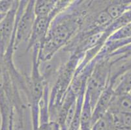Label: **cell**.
<instances>
[{
	"label": "cell",
	"mask_w": 131,
	"mask_h": 130,
	"mask_svg": "<svg viewBox=\"0 0 131 130\" xmlns=\"http://www.w3.org/2000/svg\"><path fill=\"white\" fill-rule=\"evenodd\" d=\"M6 14H0V22H1V21L3 20V19L5 17Z\"/></svg>",
	"instance_id": "ac0fdd59"
},
{
	"label": "cell",
	"mask_w": 131,
	"mask_h": 130,
	"mask_svg": "<svg viewBox=\"0 0 131 130\" xmlns=\"http://www.w3.org/2000/svg\"><path fill=\"white\" fill-rule=\"evenodd\" d=\"M0 130H9V126H5L2 125L0 126Z\"/></svg>",
	"instance_id": "e0dca14e"
},
{
	"label": "cell",
	"mask_w": 131,
	"mask_h": 130,
	"mask_svg": "<svg viewBox=\"0 0 131 130\" xmlns=\"http://www.w3.org/2000/svg\"><path fill=\"white\" fill-rule=\"evenodd\" d=\"M91 2L72 1L65 10L54 18L44 42L39 48V63L50 60L66 47L82 29Z\"/></svg>",
	"instance_id": "6da1fadb"
},
{
	"label": "cell",
	"mask_w": 131,
	"mask_h": 130,
	"mask_svg": "<svg viewBox=\"0 0 131 130\" xmlns=\"http://www.w3.org/2000/svg\"><path fill=\"white\" fill-rule=\"evenodd\" d=\"M94 68L89 77L86 85L85 96L89 100L93 110L102 93L110 83L112 62L109 57L96 59Z\"/></svg>",
	"instance_id": "277c9868"
},
{
	"label": "cell",
	"mask_w": 131,
	"mask_h": 130,
	"mask_svg": "<svg viewBox=\"0 0 131 130\" xmlns=\"http://www.w3.org/2000/svg\"><path fill=\"white\" fill-rule=\"evenodd\" d=\"M35 1H20L16 16V30L14 50L23 42H28L36 20L34 11Z\"/></svg>",
	"instance_id": "5b68a950"
},
{
	"label": "cell",
	"mask_w": 131,
	"mask_h": 130,
	"mask_svg": "<svg viewBox=\"0 0 131 130\" xmlns=\"http://www.w3.org/2000/svg\"><path fill=\"white\" fill-rule=\"evenodd\" d=\"M36 130H61L60 126L56 122L50 121L39 123Z\"/></svg>",
	"instance_id": "5bb4252c"
},
{
	"label": "cell",
	"mask_w": 131,
	"mask_h": 130,
	"mask_svg": "<svg viewBox=\"0 0 131 130\" xmlns=\"http://www.w3.org/2000/svg\"><path fill=\"white\" fill-rule=\"evenodd\" d=\"M114 86L109 83L106 89H105L99 98L98 101L95 104L93 110L92 124H94L98 120L101 119L108 112L110 107L112 99L114 96Z\"/></svg>",
	"instance_id": "ba28073f"
},
{
	"label": "cell",
	"mask_w": 131,
	"mask_h": 130,
	"mask_svg": "<svg viewBox=\"0 0 131 130\" xmlns=\"http://www.w3.org/2000/svg\"><path fill=\"white\" fill-rule=\"evenodd\" d=\"M20 1H15L11 10L0 22V55H5L13 38Z\"/></svg>",
	"instance_id": "8992f818"
},
{
	"label": "cell",
	"mask_w": 131,
	"mask_h": 130,
	"mask_svg": "<svg viewBox=\"0 0 131 130\" xmlns=\"http://www.w3.org/2000/svg\"><path fill=\"white\" fill-rule=\"evenodd\" d=\"M15 1L0 0V14H7L13 8Z\"/></svg>",
	"instance_id": "9a60e30c"
},
{
	"label": "cell",
	"mask_w": 131,
	"mask_h": 130,
	"mask_svg": "<svg viewBox=\"0 0 131 130\" xmlns=\"http://www.w3.org/2000/svg\"><path fill=\"white\" fill-rule=\"evenodd\" d=\"M113 20H115L123 14L131 9L130 2L114 1L108 3L104 8Z\"/></svg>",
	"instance_id": "30bf717a"
},
{
	"label": "cell",
	"mask_w": 131,
	"mask_h": 130,
	"mask_svg": "<svg viewBox=\"0 0 131 130\" xmlns=\"http://www.w3.org/2000/svg\"><path fill=\"white\" fill-rule=\"evenodd\" d=\"M115 94L129 93L131 90V70L124 74L115 82L114 87Z\"/></svg>",
	"instance_id": "7c38bea8"
},
{
	"label": "cell",
	"mask_w": 131,
	"mask_h": 130,
	"mask_svg": "<svg viewBox=\"0 0 131 130\" xmlns=\"http://www.w3.org/2000/svg\"><path fill=\"white\" fill-rule=\"evenodd\" d=\"M57 15L53 14L47 17H36L31 34L27 42L26 52H29L35 46L40 47L46 39L51 22Z\"/></svg>",
	"instance_id": "52a82bcc"
},
{
	"label": "cell",
	"mask_w": 131,
	"mask_h": 130,
	"mask_svg": "<svg viewBox=\"0 0 131 130\" xmlns=\"http://www.w3.org/2000/svg\"><path fill=\"white\" fill-rule=\"evenodd\" d=\"M93 108L89 100L84 95V100L82 106L80 116V130H91L92 124Z\"/></svg>",
	"instance_id": "8fae6325"
},
{
	"label": "cell",
	"mask_w": 131,
	"mask_h": 130,
	"mask_svg": "<svg viewBox=\"0 0 131 130\" xmlns=\"http://www.w3.org/2000/svg\"><path fill=\"white\" fill-rule=\"evenodd\" d=\"M108 112L112 114H131V94L130 93L114 94Z\"/></svg>",
	"instance_id": "9c48e42d"
},
{
	"label": "cell",
	"mask_w": 131,
	"mask_h": 130,
	"mask_svg": "<svg viewBox=\"0 0 131 130\" xmlns=\"http://www.w3.org/2000/svg\"><path fill=\"white\" fill-rule=\"evenodd\" d=\"M38 46L33 50V63L31 77L27 80V98L31 105L33 130H36L39 125V110L40 103L44 96L45 88L49 85L45 80L39 69L40 63L38 61Z\"/></svg>",
	"instance_id": "3957f363"
},
{
	"label": "cell",
	"mask_w": 131,
	"mask_h": 130,
	"mask_svg": "<svg viewBox=\"0 0 131 130\" xmlns=\"http://www.w3.org/2000/svg\"><path fill=\"white\" fill-rule=\"evenodd\" d=\"M84 56L72 53L69 59L62 64L49 94L50 120L56 122L67 92L73 80L75 72Z\"/></svg>",
	"instance_id": "7a4b0ae2"
},
{
	"label": "cell",
	"mask_w": 131,
	"mask_h": 130,
	"mask_svg": "<svg viewBox=\"0 0 131 130\" xmlns=\"http://www.w3.org/2000/svg\"><path fill=\"white\" fill-rule=\"evenodd\" d=\"M14 118H11L9 124V130H14Z\"/></svg>",
	"instance_id": "2e32d148"
},
{
	"label": "cell",
	"mask_w": 131,
	"mask_h": 130,
	"mask_svg": "<svg viewBox=\"0 0 131 130\" xmlns=\"http://www.w3.org/2000/svg\"><path fill=\"white\" fill-rule=\"evenodd\" d=\"M91 130H114L112 113L108 112L93 124Z\"/></svg>",
	"instance_id": "4fadbf2b"
}]
</instances>
